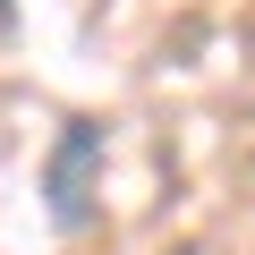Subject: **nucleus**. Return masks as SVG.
I'll list each match as a JSON object with an SVG mask.
<instances>
[{"label":"nucleus","instance_id":"1","mask_svg":"<svg viewBox=\"0 0 255 255\" xmlns=\"http://www.w3.org/2000/svg\"><path fill=\"white\" fill-rule=\"evenodd\" d=\"M102 153H111V128L102 119H68L51 153H43V204H51V230H85L94 221V196H102Z\"/></svg>","mask_w":255,"mask_h":255},{"label":"nucleus","instance_id":"2","mask_svg":"<svg viewBox=\"0 0 255 255\" xmlns=\"http://www.w3.org/2000/svg\"><path fill=\"white\" fill-rule=\"evenodd\" d=\"M9 26H17V0H0V34H9Z\"/></svg>","mask_w":255,"mask_h":255}]
</instances>
